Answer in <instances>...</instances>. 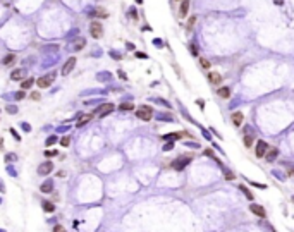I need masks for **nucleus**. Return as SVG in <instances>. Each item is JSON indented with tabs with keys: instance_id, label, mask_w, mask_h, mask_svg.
I'll use <instances>...</instances> for the list:
<instances>
[{
	"instance_id": "nucleus-1",
	"label": "nucleus",
	"mask_w": 294,
	"mask_h": 232,
	"mask_svg": "<svg viewBox=\"0 0 294 232\" xmlns=\"http://www.w3.org/2000/svg\"><path fill=\"white\" fill-rule=\"evenodd\" d=\"M136 117L141 119V120H150V119L153 117V110H152V107H148V105L139 107V108L136 110Z\"/></svg>"
},
{
	"instance_id": "nucleus-2",
	"label": "nucleus",
	"mask_w": 294,
	"mask_h": 232,
	"mask_svg": "<svg viewBox=\"0 0 294 232\" xmlns=\"http://www.w3.org/2000/svg\"><path fill=\"white\" fill-rule=\"evenodd\" d=\"M191 160H193L191 155H188V157H179L177 160H174V162H172V167L176 169V170H182V169H184Z\"/></svg>"
},
{
	"instance_id": "nucleus-3",
	"label": "nucleus",
	"mask_w": 294,
	"mask_h": 232,
	"mask_svg": "<svg viewBox=\"0 0 294 232\" xmlns=\"http://www.w3.org/2000/svg\"><path fill=\"white\" fill-rule=\"evenodd\" d=\"M90 35L93 36V38H102V35H103V28H102V24H100L98 21H93L90 24Z\"/></svg>"
},
{
	"instance_id": "nucleus-4",
	"label": "nucleus",
	"mask_w": 294,
	"mask_h": 232,
	"mask_svg": "<svg viewBox=\"0 0 294 232\" xmlns=\"http://www.w3.org/2000/svg\"><path fill=\"white\" fill-rule=\"evenodd\" d=\"M53 79H55V72H50V74H47V76H41V78L36 81V84H38L40 88H48L53 83Z\"/></svg>"
},
{
	"instance_id": "nucleus-5",
	"label": "nucleus",
	"mask_w": 294,
	"mask_h": 232,
	"mask_svg": "<svg viewBox=\"0 0 294 232\" xmlns=\"http://www.w3.org/2000/svg\"><path fill=\"white\" fill-rule=\"evenodd\" d=\"M267 151H268L267 141H258V143H256V150H255L256 157H258V158H263L265 155H267Z\"/></svg>"
},
{
	"instance_id": "nucleus-6",
	"label": "nucleus",
	"mask_w": 294,
	"mask_h": 232,
	"mask_svg": "<svg viewBox=\"0 0 294 232\" xmlns=\"http://www.w3.org/2000/svg\"><path fill=\"white\" fill-rule=\"evenodd\" d=\"M250 211L253 215H256V217H260V219H265V215H267V211H265V208L261 205H250Z\"/></svg>"
},
{
	"instance_id": "nucleus-7",
	"label": "nucleus",
	"mask_w": 294,
	"mask_h": 232,
	"mask_svg": "<svg viewBox=\"0 0 294 232\" xmlns=\"http://www.w3.org/2000/svg\"><path fill=\"white\" fill-rule=\"evenodd\" d=\"M52 170H53V163L52 162H43V163H40V167H38V174L40 175H48Z\"/></svg>"
},
{
	"instance_id": "nucleus-8",
	"label": "nucleus",
	"mask_w": 294,
	"mask_h": 232,
	"mask_svg": "<svg viewBox=\"0 0 294 232\" xmlns=\"http://www.w3.org/2000/svg\"><path fill=\"white\" fill-rule=\"evenodd\" d=\"M74 66H76V57H71V59H67V62H65V66L62 67V74H64V76L71 74V72H72V69H74Z\"/></svg>"
},
{
	"instance_id": "nucleus-9",
	"label": "nucleus",
	"mask_w": 294,
	"mask_h": 232,
	"mask_svg": "<svg viewBox=\"0 0 294 232\" xmlns=\"http://www.w3.org/2000/svg\"><path fill=\"white\" fill-rule=\"evenodd\" d=\"M230 120H232V124L236 127H239V126H242V122H244V115H242V112H232Z\"/></svg>"
},
{
	"instance_id": "nucleus-10",
	"label": "nucleus",
	"mask_w": 294,
	"mask_h": 232,
	"mask_svg": "<svg viewBox=\"0 0 294 232\" xmlns=\"http://www.w3.org/2000/svg\"><path fill=\"white\" fill-rule=\"evenodd\" d=\"M208 81H210V84H220L222 83V76L219 74V72H215V70H210L208 72Z\"/></svg>"
},
{
	"instance_id": "nucleus-11",
	"label": "nucleus",
	"mask_w": 294,
	"mask_h": 232,
	"mask_svg": "<svg viewBox=\"0 0 294 232\" xmlns=\"http://www.w3.org/2000/svg\"><path fill=\"white\" fill-rule=\"evenodd\" d=\"M112 110H114V105H112V103H105V105H102L98 110H96V114H98L100 117H105V115L110 114Z\"/></svg>"
},
{
	"instance_id": "nucleus-12",
	"label": "nucleus",
	"mask_w": 294,
	"mask_h": 232,
	"mask_svg": "<svg viewBox=\"0 0 294 232\" xmlns=\"http://www.w3.org/2000/svg\"><path fill=\"white\" fill-rule=\"evenodd\" d=\"M277 157H279V150H277V148H268L267 155H265V160L270 163V162H273Z\"/></svg>"
},
{
	"instance_id": "nucleus-13",
	"label": "nucleus",
	"mask_w": 294,
	"mask_h": 232,
	"mask_svg": "<svg viewBox=\"0 0 294 232\" xmlns=\"http://www.w3.org/2000/svg\"><path fill=\"white\" fill-rule=\"evenodd\" d=\"M40 191H41V193H45V194L52 193V191H53V182H52V181H45V182L40 186Z\"/></svg>"
},
{
	"instance_id": "nucleus-14",
	"label": "nucleus",
	"mask_w": 294,
	"mask_h": 232,
	"mask_svg": "<svg viewBox=\"0 0 294 232\" xmlns=\"http://www.w3.org/2000/svg\"><path fill=\"white\" fill-rule=\"evenodd\" d=\"M26 76V69H17V70H12V74H10V79L12 81H19Z\"/></svg>"
},
{
	"instance_id": "nucleus-15",
	"label": "nucleus",
	"mask_w": 294,
	"mask_h": 232,
	"mask_svg": "<svg viewBox=\"0 0 294 232\" xmlns=\"http://www.w3.org/2000/svg\"><path fill=\"white\" fill-rule=\"evenodd\" d=\"M188 10H189V0H182L181 9H179V14H181V17H186V16H188Z\"/></svg>"
},
{
	"instance_id": "nucleus-16",
	"label": "nucleus",
	"mask_w": 294,
	"mask_h": 232,
	"mask_svg": "<svg viewBox=\"0 0 294 232\" xmlns=\"http://www.w3.org/2000/svg\"><path fill=\"white\" fill-rule=\"evenodd\" d=\"M253 141H255V134H251L250 131H246V134H244V145H246L248 148H251V146H253Z\"/></svg>"
},
{
	"instance_id": "nucleus-17",
	"label": "nucleus",
	"mask_w": 294,
	"mask_h": 232,
	"mask_svg": "<svg viewBox=\"0 0 294 232\" xmlns=\"http://www.w3.org/2000/svg\"><path fill=\"white\" fill-rule=\"evenodd\" d=\"M239 191H242V193H244V196H246L248 200H251V201L255 200V196H253V193H251V191H250V189L246 188V186H244V184H239Z\"/></svg>"
},
{
	"instance_id": "nucleus-18",
	"label": "nucleus",
	"mask_w": 294,
	"mask_h": 232,
	"mask_svg": "<svg viewBox=\"0 0 294 232\" xmlns=\"http://www.w3.org/2000/svg\"><path fill=\"white\" fill-rule=\"evenodd\" d=\"M217 95H219L220 98H225V100H227V98L230 97V89H229L227 86H225V88H220V89L217 91Z\"/></svg>"
},
{
	"instance_id": "nucleus-19",
	"label": "nucleus",
	"mask_w": 294,
	"mask_h": 232,
	"mask_svg": "<svg viewBox=\"0 0 294 232\" xmlns=\"http://www.w3.org/2000/svg\"><path fill=\"white\" fill-rule=\"evenodd\" d=\"M91 117H93L91 114H86V115H83V117H79V120H78V124H76V126L81 127V126H84V124H88V122L91 120Z\"/></svg>"
},
{
	"instance_id": "nucleus-20",
	"label": "nucleus",
	"mask_w": 294,
	"mask_h": 232,
	"mask_svg": "<svg viewBox=\"0 0 294 232\" xmlns=\"http://www.w3.org/2000/svg\"><path fill=\"white\" fill-rule=\"evenodd\" d=\"M43 210L47 211V213H52V211L55 210V205H53L52 201H43Z\"/></svg>"
},
{
	"instance_id": "nucleus-21",
	"label": "nucleus",
	"mask_w": 294,
	"mask_h": 232,
	"mask_svg": "<svg viewBox=\"0 0 294 232\" xmlns=\"http://www.w3.org/2000/svg\"><path fill=\"white\" fill-rule=\"evenodd\" d=\"M33 83H35V79H24L21 83V88L22 89H29V88L33 86Z\"/></svg>"
},
{
	"instance_id": "nucleus-22",
	"label": "nucleus",
	"mask_w": 294,
	"mask_h": 232,
	"mask_svg": "<svg viewBox=\"0 0 294 232\" xmlns=\"http://www.w3.org/2000/svg\"><path fill=\"white\" fill-rule=\"evenodd\" d=\"M14 60H16V55H14V53H9V55H5V57H4V60H2V62H4L5 66H9V64H12Z\"/></svg>"
},
{
	"instance_id": "nucleus-23",
	"label": "nucleus",
	"mask_w": 294,
	"mask_h": 232,
	"mask_svg": "<svg viewBox=\"0 0 294 232\" xmlns=\"http://www.w3.org/2000/svg\"><path fill=\"white\" fill-rule=\"evenodd\" d=\"M134 108V105L133 103H127V101H126V103H121V107H119V110H124V112H127V110H133Z\"/></svg>"
},
{
	"instance_id": "nucleus-24",
	"label": "nucleus",
	"mask_w": 294,
	"mask_h": 232,
	"mask_svg": "<svg viewBox=\"0 0 294 232\" xmlns=\"http://www.w3.org/2000/svg\"><path fill=\"white\" fill-rule=\"evenodd\" d=\"M84 45H86V41H84L83 38H78V41H76V45H74V50H81Z\"/></svg>"
},
{
	"instance_id": "nucleus-25",
	"label": "nucleus",
	"mask_w": 294,
	"mask_h": 232,
	"mask_svg": "<svg viewBox=\"0 0 294 232\" xmlns=\"http://www.w3.org/2000/svg\"><path fill=\"white\" fill-rule=\"evenodd\" d=\"M93 14L98 16V17H108V14H107V10H105V9H96Z\"/></svg>"
},
{
	"instance_id": "nucleus-26",
	"label": "nucleus",
	"mask_w": 294,
	"mask_h": 232,
	"mask_svg": "<svg viewBox=\"0 0 294 232\" xmlns=\"http://www.w3.org/2000/svg\"><path fill=\"white\" fill-rule=\"evenodd\" d=\"M199 64H201V67H203V69H210V67H212V64H210L207 59H203V57H199Z\"/></svg>"
},
{
	"instance_id": "nucleus-27",
	"label": "nucleus",
	"mask_w": 294,
	"mask_h": 232,
	"mask_svg": "<svg viewBox=\"0 0 294 232\" xmlns=\"http://www.w3.org/2000/svg\"><path fill=\"white\" fill-rule=\"evenodd\" d=\"M224 177H225V179H227V181H232L234 177H236V175H234V174H232V172H230V170H227V169H224Z\"/></svg>"
},
{
	"instance_id": "nucleus-28",
	"label": "nucleus",
	"mask_w": 294,
	"mask_h": 232,
	"mask_svg": "<svg viewBox=\"0 0 294 232\" xmlns=\"http://www.w3.org/2000/svg\"><path fill=\"white\" fill-rule=\"evenodd\" d=\"M57 143V136H50V138H47V146H52Z\"/></svg>"
},
{
	"instance_id": "nucleus-29",
	"label": "nucleus",
	"mask_w": 294,
	"mask_h": 232,
	"mask_svg": "<svg viewBox=\"0 0 294 232\" xmlns=\"http://www.w3.org/2000/svg\"><path fill=\"white\" fill-rule=\"evenodd\" d=\"M26 97V93H24V89H22V91H17V93H14V98H16V100H22V98Z\"/></svg>"
},
{
	"instance_id": "nucleus-30",
	"label": "nucleus",
	"mask_w": 294,
	"mask_h": 232,
	"mask_svg": "<svg viewBox=\"0 0 294 232\" xmlns=\"http://www.w3.org/2000/svg\"><path fill=\"white\" fill-rule=\"evenodd\" d=\"M69 143H71L69 136H65V138H62V139H60V145L62 146H69Z\"/></svg>"
},
{
	"instance_id": "nucleus-31",
	"label": "nucleus",
	"mask_w": 294,
	"mask_h": 232,
	"mask_svg": "<svg viewBox=\"0 0 294 232\" xmlns=\"http://www.w3.org/2000/svg\"><path fill=\"white\" fill-rule=\"evenodd\" d=\"M57 153H59L57 150H47V151H45V155H47V157H55Z\"/></svg>"
},
{
	"instance_id": "nucleus-32",
	"label": "nucleus",
	"mask_w": 294,
	"mask_h": 232,
	"mask_svg": "<svg viewBox=\"0 0 294 232\" xmlns=\"http://www.w3.org/2000/svg\"><path fill=\"white\" fill-rule=\"evenodd\" d=\"M7 112H9V114H16V112H17V107H16V105H9V107H7Z\"/></svg>"
},
{
	"instance_id": "nucleus-33",
	"label": "nucleus",
	"mask_w": 294,
	"mask_h": 232,
	"mask_svg": "<svg viewBox=\"0 0 294 232\" xmlns=\"http://www.w3.org/2000/svg\"><path fill=\"white\" fill-rule=\"evenodd\" d=\"M189 50H191V53H193L195 57H198V55H199V53H198V48H196L195 45H191V47H189Z\"/></svg>"
},
{
	"instance_id": "nucleus-34",
	"label": "nucleus",
	"mask_w": 294,
	"mask_h": 232,
	"mask_svg": "<svg viewBox=\"0 0 294 232\" xmlns=\"http://www.w3.org/2000/svg\"><path fill=\"white\" fill-rule=\"evenodd\" d=\"M195 22H196V17H195V16H193V17L189 19V22H188V29H191V28L195 26Z\"/></svg>"
},
{
	"instance_id": "nucleus-35",
	"label": "nucleus",
	"mask_w": 294,
	"mask_h": 232,
	"mask_svg": "<svg viewBox=\"0 0 294 232\" xmlns=\"http://www.w3.org/2000/svg\"><path fill=\"white\" fill-rule=\"evenodd\" d=\"M98 79H110V72H102V74H98Z\"/></svg>"
},
{
	"instance_id": "nucleus-36",
	"label": "nucleus",
	"mask_w": 294,
	"mask_h": 232,
	"mask_svg": "<svg viewBox=\"0 0 294 232\" xmlns=\"http://www.w3.org/2000/svg\"><path fill=\"white\" fill-rule=\"evenodd\" d=\"M53 232H67V230H65L62 225H55V227H53Z\"/></svg>"
},
{
	"instance_id": "nucleus-37",
	"label": "nucleus",
	"mask_w": 294,
	"mask_h": 232,
	"mask_svg": "<svg viewBox=\"0 0 294 232\" xmlns=\"http://www.w3.org/2000/svg\"><path fill=\"white\" fill-rule=\"evenodd\" d=\"M172 148H174V143H172V141H170V143H167V145L164 146V150H165V151H170Z\"/></svg>"
},
{
	"instance_id": "nucleus-38",
	"label": "nucleus",
	"mask_w": 294,
	"mask_h": 232,
	"mask_svg": "<svg viewBox=\"0 0 294 232\" xmlns=\"http://www.w3.org/2000/svg\"><path fill=\"white\" fill-rule=\"evenodd\" d=\"M10 134H12V136H14V138H16V139H17V141L21 139V136H19L17 132H16V129H12V127H10Z\"/></svg>"
},
{
	"instance_id": "nucleus-39",
	"label": "nucleus",
	"mask_w": 294,
	"mask_h": 232,
	"mask_svg": "<svg viewBox=\"0 0 294 232\" xmlns=\"http://www.w3.org/2000/svg\"><path fill=\"white\" fill-rule=\"evenodd\" d=\"M45 50H50V52H57V50H59V47H57V45H50V47H47Z\"/></svg>"
},
{
	"instance_id": "nucleus-40",
	"label": "nucleus",
	"mask_w": 294,
	"mask_h": 232,
	"mask_svg": "<svg viewBox=\"0 0 294 232\" xmlns=\"http://www.w3.org/2000/svg\"><path fill=\"white\" fill-rule=\"evenodd\" d=\"M136 57L138 59H148V55L146 53H143V52H136Z\"/></svg>"
},
{
	"instance_id": "nucleus-41",
	"label": "nucleus",
	"mask_w": 294,
	"mask_h": 232,
	"mask_svg": "<svg viewBox=\"0 0 294 232\" xmlns=\"http://www.w3.org/2000/svg\"><path fill=\"white\" fill-rule=\"evenodd\" d=\"M16 160V155H7L5 157V162H14Z\"/></svg>"
},
{
	"instance_id": "nucleus-42",
	"label": "nucleus",
	"mask_w": 294,
	"mask_h": 232,
	"mask_svg": "<svg viewBox=\"0 0 294 232\" xmlns=\"http://www.w3.org/2000/svg\"><path fill=\"white\" fill-rule=\"evenodd\" d=\"M205 153H207L208 157H212V158L215 157V155H213V151H212V150H210V148H208V150H205Z\"/></svg>"
},
{
	"instance_id": "nucleus-43",
	"label": "nucleus",
	"mask_w": 294,
	"mask_h": 232,
	"mask_svg": "<svg viewBox=\"0 0 294 232\" xmlns=\"http://www.w3.org/2000/svg\"><path fill=\"white\" fill-rule=\"evenodd\" d=\"M22 129H24V131H31V126H29V124H26V122H24V124H22Z\"/></svg>"
},
{
	"instance_id": "nucleus-44",
	"label": "nucleus",
	"mask_w": 294,
	"mask_h": 232,
	"mask_svg": "<svg viewBox=\"0 0 294 232\" xmlns=\"http://www.w3.org/2000/svg\"><path fill=\"white\" fill-rule=\"evenodd\" d=\"M31 98H33V100H38V98H40V93H31Z\"/></svg>"
},
{
	"instance_id": "nucleus-45",
	"label": "nucleus",
	"mask_w": 294,
	"mask_h": 232,
	"mask_svg": "<svg viewBox=\"0 0 294 232\" xmlns=\"http://www.w3.org/2000/svg\"><path fill=\"white\" fill-rule=\"evenodd\" d=\"M253 186H256V188H261V189H265V188H267L265 184H258V182H253Z\"/></svg>"
},
{
	"instance_id": "nucleus-46",
	"label": "nucleus",
	"mask_w": 294,
	"mask_h": 232,
	"mask_svg": "<svg viewBox=\"0 0 294 232\" xmlns=\"http://www.w3.org/2000/svg\"><path fill=\"white\" fill-rule=\"evenodd\" d=\"M287 174H289V177H294V169H289V170H287Z\"/></svg>"
},
{
	"instance_id": "nucleus-47",
	"label": "nucleus",
	"mask_w": 294,
	"mask_h": 232,
	"mask_svg": "<svg viewBox=\"0 0 294 232\" xmlns=\"http://www.w3.org/2000/svg\"><path fill=\"white\" fill-rule=\"evenodd\" d=\"M110 55H112V57H114V59H121V55H117V53H115V52H110Z\"/></svg>"
},
{
	"instance_id": "nucleus-48",
	"label": "nucleus",
	"mask_w": 294,
	"mask_h": 232,
	"mask_svg": "<svg viewBox=\"0 0 294 232\" xmlns=\"http://www.w3.org/2000/svg\"><path fill=\"white\" fill-rule=\"evenodd\" d=\"M136 2H138V4H141V2H143V0H136Z\"/></svg>"
},
{
	"instance_id": "nucleus-49",
	"label": "nucleus",
	"mask_w": 294,
	"mask_h": 232,
	"mask_svg": "<svg viewBox=\"0 0 294 232\" xmlns=\"http://www.w3.org/2000/svg\"><path fill=\"white\" fill-rule=\"evenodd\" d=\"M0 232H4V230H0Z\"/></svg>"
}]
</instances>
